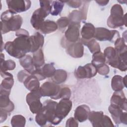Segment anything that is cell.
I'll return each instance as SVG.
<instances>
[{"mask_svg":"<svg viewBox=\"0 0 127 127\" xmlns=\"http://www.w3.org/2000/svg\"><path fill=\"white\" fill-rule=\"evenodd\" d=\"M0 123H2L5 121L7 117V115H8V113L5 111V110L0 108Z\"/></svg>","mask_w":127,"mask_h":127,"instance_id":"c3c4849f","label":"cell"},{"mask_svg":"<svg viewBox=\"0 0 127 127\" xmlns=\"http://www.w3.org/2000/svg\"><path fill=\"white\" fill-rule=\"evenodd\" d=\"M114 127V125L111 119L106 115H104L103 119L102 122L101 127Z\"/></svg>","mask_w":127,"mask_h":127,"instance_id":"ee69618b","label":"cell"},{"mask_svg":"<svg viewBox=\"0 0 127 127\" xmlns=\"http://www.w3.org/2000/svg\"><path fill=\"white\" fill-rule=\"evenodd\" d=\"M57 24L59 28H64L69 25L70 22L68 18L66 17H62L57 20Z\"/></svg>","mask_w":127,"mask_h":127,"instance_id":"ab89813d","label":"cell"},{"mask_svg":"<svg viewBox=\"0 0 127 127\" xmlns=\"http://www.w3.org/2000/svg\"><path fill=\"white\" fill-rule=\"evenodd\" d=\"M72 103L69 99H62L57 104L56 113L57 116L62 120L69 113L72 108Z\"/></svg>","mask_w":127,"mask_h":127,"instance_id":"ba28073f","label":"cell"},{"mask_svg":"<svg viewBox=\"0 0 127 127\" xmlns=\"http://www.w3.org/2000/svg\"><path fill=\"white\" fill-rule=\"evenodd\" d=\"M103 54L106 58V62L107 64L114 61L119 56L118 52L112 47L106 48L104 50Z\"/></svg>","mask_w":127,"mask_h":127,"instance_id":"83f0119b","label":"cell"},{"mask_svg":"<svg viewBox=\"0 0 127 127\" xmlns=\"http://www.w3.org/2000/svg\"><path fill=\"white\" fill-rule=\"evenodd\" d=\"M111 37V30L104 27H97L95 28L94 37L96 40L100 41H110Z\"/></svg>","mask_w":127,"mask_h":127,"instance_id":"e0dca14e","label":"cell"},{"mask_svg":"<svg viewBox=\"0 0 127 127\" xmlns=\"http://www.w3.org/2000/svg\"><path fill=\"white\" fill-rule=\"evenodd\" d=\"M68 19L70 23H80V21L83 20V16L81 12L77 10H73L68 16Z\"/></svg>","mask_w":127,"mask_h":127,"instance_id":"836d02e7","label":"cell"},{"mask_svg":"<svg viewBox=\"0 0 127 127\" xmlns=\"http://www.w3.org/2000/svg\"><path fill=\"white\" fill-rule=\"evenodd\" d=\"M71 95V91L68 87H65L61 89L58 99H69Z\"/></svg>","mask_w":127,"mask_h":127,"instance_id":"8d00e7d4","label":"cell"},{"mask_svg":"<svg viewBox=\"0 0 127 127\" xmlns=\"http://www.w3.org/2000/svg\"><path fill=\"white\" fill-rule=\"evenodd\" d=\"M6 1L8 9L14 14L27 10L29 9L31 4L30 0H8Z\"/></svg>","mask_w":127,"mask_h":127,"instance_id":"52a82bcc","label":"cell"},{"mask_svg":"<svg viewBox=\"0 0 127 127\" xmlns=\"http://www.w3.org/2000/svg\"><path fill=\"white\" fill-rule=\"evenodd\" d=\"M80 42L81 43L86 46L90 52L93 54H95L100 52V47L99 43L93 39L90 40H84L81 39Z\"/></svg>","mask_w":127,"mask_h":127,"instance_id":"d4e9b609","label":"cell"},{"mask_svg":"<svg viewBox=\"0 0 127 127\" xmlns=\"http://www.w3.org/2000/svg\"><path fill=\"white\" fill-rule=\"evenodd\" d=\"M57 23L51 20L44 21L41 25L39 30L45 34L54 32L58 29Z\"/></svg>","mask_w":127,"mask_h":127,"instance_id":"7402d4cb","label":"cell"},{"mask_svg":"<svg viewBox=\"0 0 127 127\" xmlns=\"http://www.w3.org/2000/svg\"><path fill=\"white\" fill-rule=\"evenodd\" d=\"M4 56L3 54L0 53V72H5L7 70H13L16 64L15 62L11 60L4 61Z\"/></svg>","mask_w":127,"mask_h":127,"instance_id":"cb8c5ba5","label":"cell"},{"mask_svg":"<svg viewBox=\"0 0 127 127\" xmlns=\"http://www.w3.org/2000/svg\"><path fill=\"white\" fill-rule=\"evenodd\" d=\"M106 58L104 54L101 52L93 54L92 56V64L96 67L102 64H105Z\"/></svg>","mask_w":127,"mask_h":127,"instance_id":"1f68e13d","label":"cell"},{"mask_svg":"<svg viewBox=\"0 0 127 127\" xmlns=\"http://www.w3.org/2000/svg\"><path fill=\"white\" fill-rule=\"evenodd\" d=\"M66 127H77L78 126L77 121L74 118H69L66 123Z\"/></svg>","mask_w":127,"mask_h":127,"instance_id":"f6af8a7d","label":"cell"},{"mask_svg":"<svg viewBox=\"0 0 127 127\" xmlns=\"http://www.w3.org/2000/svg\"><path fill=\"white\" fill-rule=\"evenodd\" d=\"M104 113L102 111L90 112L88 119L94 127H101L104 117Z\"/></svg>","mask_w":127,"mask_h":127,"instance_id":"ac0fdd59","label":"cell"},{"mask_svg":"<svg viewBox=\"0 0 127 127\" xmlns=\"http://www.w3.org/2000/svg\"><path fill=\"white\" fill-rule=\"evenodd\" d=\"M51 1L49 0H40L39 1L40 4V7L44 9L47 13L49 14L51 11Z\"/></svg>","mask_w":127,"mask_h":127,"instance_id":"60d3db41","label":"cell"},{"mask_svg":"<svg viewBox=\"0 0 127 127\" xmlns=\"http://www.w3.org/2000/svg\"><path fill=\"white\" fill-rule=\"evenodd\" d=\"M80 23H70L65 32L66 40L71 43L76 42L79 39V29Z\"/></svg>","mask_w":127,"mask_h":127,"instance_id":"9c48e42d","label":"cell"},{"mask_svg":"<svg viewBox=\"0 0 127 127\" xmlns=\"http://www.w3.org/2000/svg\"><path fill=\"white\" fill-rule=\"evenodd\" d=\"M86 72V78H90L95 76L97 72L96 67L92 63H89L85 64L84 66Z\"/></svg>","mask_w":127,"mask_h":127,"instance_id":"e575fe53","label":"cell"},{"mask_svg":"<svg viewBox=\"0 0 127 127\" xmlns=\"http://www.w3.org/2000/svg\"><path fill=\"white\" fill-rule=\"evenodd\" d=\"M64 6V1L56 0L52 2L51 6L50 13L54 16H57L63 10Z\"/></svg>","mask_w":127,"mask_h":127,"instance_id":"f546056e","label":"cell"},{"mask_svg":"<svg viewBox=\"0 0 127 127\" xmlns=\"http://www.w3.org/2000/svg\"><path fill=\"white\" fill-rule=\"evenodd\" d=\"M31 44V52L34 53L42 47L44 43V38L39 32H36L33 35L29 37Z\"/></svg>","mask_w":127,"mask_h":127,"instance_id":"9a60e30c","label":"cell"},{"mask_svg":"<svg viewBox=\"0 0 127 127\" xmlns=\"http://www.w3.org/2000/svg\"><path fill=\"white\" fill-rule=\"evenodd\" d=\"M67 78V73L63 69L56 70L53 76L51 77L53 82L58 84L64 82Z\"/></svg>","mask_w":127,"mask_h":127,"instance_id":"484cf974","label":"cell"},{"mask_svg":"<svg viewBox=\"0 0 127 127\" xmlns=\"http://www.w3.org/2000/svg\"><path fill=\"white\" fill-rule=\"evenodd\" d=\"M107 23L108 26L112 28H117L124 25L126 26V14L124 15V10L120 4H116L113 5Z\"/></svg>","mask_w":127,"mask_h":127,"instance_id":"3957f363","label":"cell"},{"mask_svg":"<svg viewBox=\"0 0 127 127\" xmlns=\"http://www.w3.org/2000/svg\"><path fill=\"white\" fill-rule=\"evenodd\" d=\"M109 0H96V2L100 5L105 6L109 2Z\"/></svg>","mask_w":127,"mask_h":127,"instance_id":"681fc988","label":"cell"},{"mask_svg":"<svg viewBox=\"0 0 127 127\" xmlns=\"http://www.w3.org/2000/svg\"><path fill=\"white\" fill-rule=\"evenodd\" d=\"M66 52L68 55L73 58H81L84 53L83 44L80 41L70 43L67 47Z\"/></svg>","mask_w":127,"mask_h":127,"instance_id":"4fadbf2b","label":"cell"},{"mask_svg":"<svg viewBox=\"0 0 127 127\" xmlns=\"http://www.w3.org/2000/svg\"><path fill=\"white\" fill-rule=\"evenodd\" d=\"M35 121L40 126H44L48 122L45 115L42 112L37 114L35 117Z\"/></svg>","mask_w":127,"mask_h":127,"instance_id":"74e56055","label":"cell"},{"mask_svg":"<svg viewBox=\"0 0 127 127\" xmlns=\"http://www.w3.org/2000/svg\"><path fill=\"white\" fill-rule=\"evenodd\" d=\"M15 35L17 37L24 36V37H29V34L28 32L23 29H20L16 31L15 32Z\"/></svg>","mask_w":127,"mask_h":127,"instance_id":"7dc6e473","label":"cell"},{"mask_svg":"<svg viewBox=\"0 0 127 127\" xmlns=\"http://www.w3.org/2000/svg\"><path fill=\"white\" fill-rule=\"evenodd\" d=\"M10 123L13 127H23L25 125L26 119L21 115H16L12 117Z\"/></svg>","mask_w":127,"mask_h":127,"instance_id":"4dcf8cb0","label":"cell"},{"mask_svg":"<svg viewBox=\"0 0 127 127\" xmlns=\"http://www.w3.org/2000/svg\"><path fill=\"white\" fill-rule=\"evenodd\" d=\"M10 91L0 90V107L8 113L12 111L14 108L13 103L9 100Z\"/></svg>","mask_w":127,"mask_h":127,"instance_id":"5bb4252c","label":"cell"},{"mask_svg":"<svg viewBox=\"0 0 127 127\" xmlns=\"http://www.w3.org/2000/svg\"><path fill=\"white\" fill-rule=\"evenodd\" d=\"M75 76L79 79L86 78V72L84 66H79L74 72Z\"/></svg>","mask_w":127,"mask_h":127,"instance_id":"f35d334b","label":"cell"},{"mask_svg":"<svg viewBox=\"0 0 127 127\" xmlns=\"http://www.w3.org/2000/svg\"><path fill=\"white\" fill-rule=\"evenodd\" d=\"M19 63L21 65L28 71L31 74L35 69L33 64L32 57L29 55H26L23 57L19 59Z\"/></svg>","mask_w":127,"mask_h":127,"instance_id":"ffe728a7","label":"cell"},{"mask_svg":"<svg viewBox=\"0 0 127 127\" xmlns=\"http://www.w3.org/2000/svg\"><path fill=\"white\" fill-rule=\"evenodd\" d=\"M33 62L35 68H40L44 64L45 60L43 51L41 49L33 53Z\"/></svg>","mask_w":127,"mask_h":127,"instance_id":"603a6c76","label":"cell"},{"mask_svg":"<svg viewBox=\"0 0 127 127\" xmlns=\"http://www.w3.org/2000/svg\"><path fill=\"white\" fill-rule=\"evenodd\" d=\"M110 102L111 105L117 106L122 110L127 111V98L122 90L115 91L111 98Z\"/></svg>","mask_w":127,"mask_h":127,"instance_id":"7c38bea8","label":"cell"},{"mask_svg":"<svg viewBox=\"0 0 127 127\" xmlns=\"http://www.w3.org/2000/svg\"><path fill=\"white\" fill-rule=\"evenodd\" d=\"M25 87L30 91L39 89L40 83L38 79L34 75H29L23 82Z\"/></svg>","mask_w":127,"mask_h":127,"instance_id":"d6986e66","label":"cell"},{"mask_svg":"<svg viewBox=\"0 0 127 127\" xmlns=\"http://www.w3.org/2000/svg\"><path fill=\"white\" fill-rule=\"evenodd\" d=\"M39 89L42 96H48L52 99L58 100L61 88L54 82L47 81L44 82Z\"/></svg>","mask_w":127,"mask_h":127,"instance_id":"8992f818","label":"cell"},{"mask_svg":"<svg viewBox=\"0 0 127 127\" xmlns=\"http://www.w3.org/2000/svg\"><path fill=\"white\" fill-rule=\"evenodd\" d=\"M39 69L41 73L45 78L52 77L56 71L55 67L51 64H45L42 68H39Z\"/></svg>","mask_w":127,"mask_h":127,"instance_id":"f1b7e54d","label":"cell"},{"mask_svg":"<svg viewBox=\"0 0 127 127\" xmlns=\"http://www.w3.org/2000/svg\"><path fill=\"white\" fill-rule=\"evenodd\" d=\"M41 97L40 89L32 91L27 95L26 102L32 113L37 114L42 111L43 104L40 101Z\"/></svg>","mask_w":127,"mask_h":127,"instance_id":"5b68a950","label":"cell"},{"mask_svg":"<svg viewBox=\"0 0 127 127\" xmlns=\"http://www.w3.org/2000/svg\"><path fill=\"white\" fill-rule=\"evenodd\" d=\"M115 49L119 54L127 50V46L125 44V40L123 38H119L115 42Z\"/></svg>","mask_w":127,"mask_h":127,"instance_id":"d590c367","label":"cell"},{"mask_svg":"<svg viewBox=\"0 0 127 127\" xmlns=\"http://www.w3.org/2000/svg\"><path fill=\"white\" fill-rule=\"evenodd\" d=\"M31 74L27 71L26 70H22L20 71L17 74V79L19 81L23 82L26 78Z\"/></svg>","mask_w":127,"mask_h":127,"instance_id":"7bdbcfd3","label":"cell"},{"mask_svg":"<svg viewBox=\"0 0 127 127\" xmlns=\"http://www.w3.org/2000/svg\"><path fill=\"white\" fill-rule=\"evenodd\" d=\"M90 112V108L87 105H81L78 106L74 111V118L80 123L83 122L88 119Z\"/></svg>","mask_w":127,"mask_h":127,"instance_id":"2e32d148","label":"cell"},{"mask_svg":"<svg viewBox=\"0 0 127 127\" xmlns=\"http://www.w3.org/2000/svg\"><path fill=\"white\" fill-rule=\"evenodd\" d=\"M1 32L2 34L10 31H16L20 29L23 22L22 18L19 15H14L9 11L3 12L0 16Z\"/></svg>","mask_w":127,"mask_h":127,"instance_id":"7a4b0ae2","label":"cell"},{"mask_svg":"<svg viewBox=\"0 0 127 127\" xmlns=\"http://www.w3.org/2000/svg\"><path fill=\"white\" fill-rule=\"evenodd\" d=\"M49 15L44 9L41 7L35 10L33 13L31 18V23L34 29L39 30L40 27L45 18Z\"/></svg>","mask_w":127,"mask_h":127,"instance_id":"8fae6325","label":"cell"},{"mask_svg":"<svg viewBox=\"0 0 127 127\" xmlns=\"http://www.w3.org/2000/svg\"><path fill=\"white\" fill-rule=\"evenodd\" d=\"M14 80L13 75L4 77L0 84V89L10 91L11 88L13 85Z\"/></svg>","mask_w":127,"mask_h":127,"instance_id":"d6a6232c","label":"cell"},{"mask_svg":"<svg viewBox=\"0 0 127 127\" xmlns=\"http://www.w3.org/2000/svg\"><path fill=\"white\" fill-rule=\"evenodd\" d=\"M108 110L113 121L116 124H120L121 123L127 124V114L126 112H123L122 110L119 107L112 105L109 106Z\"/></svg>","mask_w":127,"mask_h":127,"instance_id":"30bf717a","label":"cell"},{"mask_svg":"<svg viewBox=\"0 0 127 127\" xmlns=\"http://www.w3.org/2000/svg\"><path fill=\"white\" fill-rule=\"evenodd\" d=\"M96 68H97V72L100 74H101L103 75H106L108 74L110 71L109 66L107 65V64H102L97 66Z\"/></svg>","mask_w":127,"mask_h":127,"instance_id":"b9f144b4","label":"cell"},{"mask_svg":"<svg viewBox=\"0 0 127 127\" xmlns=\"http://www.w3.org/2000/svg\"><path fill=\"white\" fill-rule=\"evenodd\" d=\"M4 48L10 56L20 59L31 52L29 37H17L12 42H7Z\"/></svg>","mask_w":127,"mask_h":127,"instance_id":"6da1fadb","label":"cell"},{"mask_svg":"<svg viewBox=\"0 0 127 127\" xmlns=\"http://www.w3.org/2000/svg\"><path fill=\"white\" fill-rule=\"evenodd\" d=\"M111 86L115 91H119L125 87L123 82V77L119 75L114 76L111 81Z\"/></svg>","mask_w":127,"mask_h":127,"instance_id":"4316f807","label":"cell"},{"mask_svg":"<svg viewBox=\"0 0 127 127\" xmlns=\"http://www.w3.org/2000/svg\"><path fill=\"white\" fill-rule=\"evenodd\" d=\"M95 28L94 25L90 23H85L82 27L81 34L82 39L84 40H90L94 37Z\"/></svg>","mask_w":127,"mask_h":127,"instance_id":"44dd1931","label":"cell"},{"mask_svg":"<svg viewBox=\"0 0 127 127\" xmlns=\"http://www.w3.org/2000/svg\"><path fill=\"white\" fill-rule=\"evenodd\" d=\"M66 2L69 6L73 8H78L82 4V1L81 0H70L64 1V2Z\"/></svg>","mask_w":127,"mask_h":127,"instance_id":"bcb514c9","label":"cell"},{"mask_svg":"<svg viewBox=\"0 0 127 127\" xmlns=\"http://www.w3.org/2000/svg\"><path fill=\"white\" fill-rule=\"evenodd\" d=\"M43 103L42 112L45 115L47 121L54 125L59 124L62 120L56 115V109L58 103L52 100H47Z\"/></svg>","mask_w":127,"mask_h":127,"instance_id":"277c9868","label":"cell"}]
</instances>
